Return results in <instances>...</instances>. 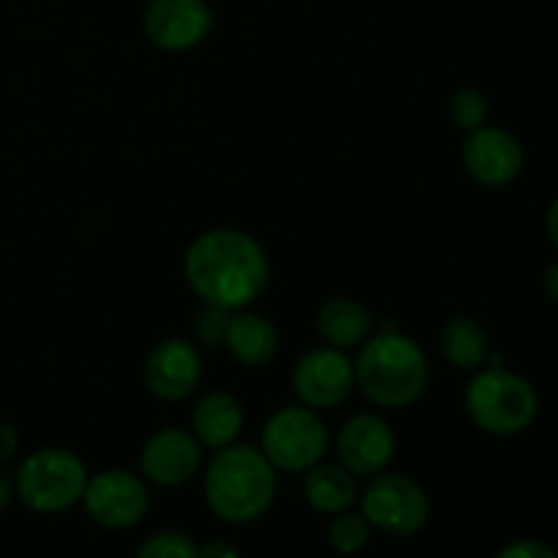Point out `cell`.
Segmentation results:
<instances>
[{
	"instance_id": "6da1fadb",
	"label": "cell",
	"mask_w": 558,
	"mask_h": 558,
	"mask_svg": "<svg viewBox=\"0 0 558 558\" xmlns=\"http://www.w3.org/2000/svg\"><path fill=\"white\" fill-rule=\"evenodd\" d=\"M183 276L202 303L229 311L248 308L270 283V262L256 238L243 229H210L189 245Z\"/></svg>"
},
{
	"instance_id": "7a4b0ae2",
	"label": "cell",
	"mask_w": 558,
	"mask_h": 558,
	"mask_svg": "<svg viewBox=\"0 0 558 558\" xmlns=\"http://www.w3.org/2000/svg\"><path fill=\"white\" fill-rule=\"evenodd\" d=\"M276 466L251 445H229L213 456L205 472V501L223 523H254L276 499Z\"/></svg>"
},
{
	"instance_id": "3957f363",
	"label": "cell",
	"mask_w": 558,
	"mask_h": 558,
	"mask_svg": "<svg viewBox=\"0 0 558 558\" xmlns=\"http://www.w3.org/2000/svg\"><path fill=\"white\" fill-rule=\"evenodd\" d=\"M428 360L414 338L396 327L365 341L354 363V381L368 401L385 409H403L417 401L428 387Z\"/></svg>"
},
{
	"instance_id": "277c9868",
	"label": "cell",
	"mask_w": 558,
	"mask_h": 558,
	"mask_svg": "<svg viewBox=\"0 0 558 558\" xmlns=\"http://www.w3.org/2000/svg\"><path fill=\"white\" fill-rule=\"evenodd\" d=\"M537 392L523 376L490 368L466 387V412L480 430L490 436H515L537 417Z\"/></svg>"
},
{
	"instance_id": "5b68a950",
	"label": "cell",
	"mask_w": 558,
	"mask_h": 558,
	"mask_svg": "<svg viewBox=\"0 0 558 558\" xmlns=\"http://www.w3.org/2000/svg\"><path fill=\"white\" fill-rule=\"evenodd\" d=\"M14 480L22 505L41 515H54L80 505L90 477L82 458L71 450L41 447L22 461Z\"/></svg>"
},
{
	"instance_id": "8992f818",
	"label": "cell",
	"mask_w": 558,
	"mask_h": 558,
	"mask_svg": "<svg viewBox=\"0 0 558 558\" xmlns=\"http://www.w3.org/2000/svg\"><path fill=\"white\" fill-rule=\"evenodd\" d=\"M327 425L316 409L287 407L267 420L262 430V452L276 472L303 474L325 458Z\"/></svg>"
},
{
	"instance_id": "52a82bcc",
	"label": "cell",
	"mask_w": 558,
	"mask_h": 558,
	"mask_svg": "<svg viewBox=\"0 0 558 558\" xmlns=\"http://www.w3.org/2000/svg\"><path fill=\"white\" fill-rule=\"evenodd\" d=\"M363 515L371 529L392 537H412L428 523L430 501L412 477L381 472L371 477V485L365 488Z\"/></svg>"
},
{
	"instance_id": "ba28073f",
	"label": "cell",
	"mask_w": 558,
	"mask_h": 558,
	"mask_svg": "<svg viewBox=\"0 0 558 558\" xmlns=\"http://www.w3.org/2000/svg\"><path fill=\"white\" fill-rule=\"evenodd\" d=\"M82 501H85L87 515L98 526L112 529V532L134 529L150 510V494H147L145 480L125 469H107L87 480Z\"/></svg>"
},
{
	"instance_id": "9c48e42d",
	"label": "cell",
	"mask_w": 558,
	"mask_h": 558,
	"mask_svg": "<svg viewBox=\"0 0 558 558\" xmlns=\"http://www.w3.org/2000/svg\"><path fill=\"white\" fill-rule=\"evenodd\" d=\"M354 363L336 347H316L294 363L292 390L308 409H336L352 396Z\"/></svg>"
},
{
	"instance_id": "30bf717a",
	"label": "cell",
	"mask_w": 558,
	"mask_h": 558,
	"mask_svg": "<svg viewBox=\"0 0 558 558\" xmlns=\"http://www.w3.org/2000/svg\"><path fill=\"white\" fill-rule=\"evenodd\" d=\"M216 25L207 0H150L142 14V31L163 52H189L210 36Z\"/></svg>"
},
{
	"instance_id": "8fae6325",
	"label": "cell",
	"mask_w": 558,
	"mask_h": 558,
	"mask_svg": "<svg viewBox=\"0 0 558 558\" xmlns=\"http://www.w3.org/2000/svg\"><path fill=\"white\" fill-rule=\"evenodd\" d=\"M338 461L354 477H376L396 458V430L379 414H354L338 434Z\"/></svg>"
},
{
	"instance_id": "7c38bea8",
	"label": "cell",
	"mask_w": 558,
	"mask_h": 558,
	"mask_svg": "<svg viewBox=\"0 0 558 558\" xmlns=\"http://www.w3.org/2000/svg\"><path fill=\"white\" fill-rule=\"evenodd\" d=\"M463 167L469 178L488 189H505L523 172V147L510 131L488 125L469 131L463 142Z\"/></svg>"
},
{
	"instance_id": "4fadbf2b",
	"label": "cell",
	"mask_w": 558,
	"mask_h": 558,
	"mask_svg": "<svg viewBox=\"0 0 558 558\" xmlns=\"http://www.w3.org/2000/svg\"><path fill=\"white\" fill-rule=\"evenodd\" d=\"M202 466V445L191 430L161 428L140 452L142 477L158 488H180Z\"/></svg>"
},
{
	"instance_id": "5bb4252c",
	"label": "cell",
	"mask_w": 558,
	"mask_h": 558,
	"mask_svg": "<svg viewBox=\"0 0 558 558\" xmlns=\"http://www.w3.org/2000/svg\"><path fill=\"white\" fill-rule=\"evenodd\" d=\"M202 357L189 338H163L145 360V385L161 401H183L199 387Z\"/></svg>"
},
{
	"instance_id": "9a60e30c",
	"label": "cell",
	"mask_w": 558,
	"mask_h": 558,
	"mask_svg": "<svg viewBox=\"0 0 558 558\" xmlns=\"http://www.w3.org/2000/svg\"><path fill=\"white\" fill-rule=\"evenodd\" d=\"M245 412L243 403L238 396L227 390H213L205 398H199V403L194 407L191 414V434L199 439L202 447H213V450H221L238 441L240 430H243Z\"/></svg>"
},
{
	"instance_id": "2e32d148",
	"label": "cell",
	"mask_w": 558,
	"mask_h": 558,
	"mask_svg": "<svg viewBox=\"0 0 558 558\" xmlns=\"http://www.w3.org/2000/svg\"><path fill=\"white\" fill-rule=\"evenodd\" d=\"M223 349H227V352L232 354L234 363H240L243 368H262V365H267L276 357L278 330L265 314L240 308L234 311L232 322H229Z\"/></svg>"
},
{
	"instance_id": "e0dca14e",
	"label": "cell",
	"mask_w": 558,
	"mask_h": 558,
	"mask_svg": "<svg viewBox=\"0 0 558 558\" xmlns=\"http://www.w3.org/2000/svg\"><path fill=\"white\" fill-rule=\"evenodd\" d=\"M316 330L327 347L354 349L374 336V314L352 298H332L316 314Z\"/></svg>"
},
{
	"instance_id": "ac0fdd59",
	"label": "cell",
	"mask_w": 558,
	"mask_h": 558,
	"mask_svg": "<svg viewBox=\"0 0 558 558\" xmlns=\"http://www.w3.org/2000/svg\"><path fill=\"white\" fill-rule=\"evenodd\" d=\"M305 499L316 512L325 515H338V512L352 510L357 501V483L354 474L347 472L341 463H316L305 472Z\"/></svg>"
},
{
	"instance_id": "d6986e66",
	"label": "cell",
	"mask_w": 558,
	"mask_h": 558,
	"mask_svg": "<svg viewBox=\"0 0 558 558\" xmlns=\"http://www.w3.org/2000/svg\"><path fill=\"white\" fill-rule=\"evenodd\" d=\"M488 332L472 316H456L441 327V352L456 368L474 371L488 360Z\"/></svg>"
},
{
	"instance_id": "ffe728a7",
	"label": "cell",
	"mask_w": 558,
	"mask_h": 558,
	"mask_svg": "<svg viewBox=\"0 0 558 558\" xmlns=\"http://www.w3.org/2000/svg\"><path fill=\"white\" fill-rule=\"evenodd\" d=\"M371 539V523L365 521V515L360 512H338L336 521L327 529V543L336 554L341 556H354L368 545Z\"/></svg>"
},
{
	"instance_id": "44dd1931",
	"label": "cell",
	"mask_w": 558,
	"mask_h": 558,
	"mask_svg": "<svg viewBox=\"0 0 558 558\" xmlns=\"http://www.w3.org/2000/svg\"><path fill=\"white\" fill-rule=\"evenodd\" d=\"M136 558H199V545L191 534L178 532V529H163L140 545Z\"/></svg>"
},
{
	"instance_id": "7402d4cb",
	"label": "cell",
	"mask_w": 558,
	"mask_h": 558,
	"mask_svg": "<svg viewBox=\"0 0 558 558\" xmlns=\"http://www.w3.org/2000/svg\"><path fill=\"white\" fill-rule=\"evenodd\" d=\"M488 98L477 87H461L458 93H452L450 98V118L458 129L463 131H477L488 123Z\"/></svg>"
},
{
	"instance_id": "603a6c76",
	"label": "cell",
	"mask_w": 558,
	"mask_h": 558,
	"mask_svg": "<svg viewBox=\"0 0 558 558\" xmlns=\"http://www.w3.org/2000/svg\"><path fill=\"white\" fill-rule=\"evenodd\" d=\"M234 311L223 308V305L205 303L194 316V336L196 341L205 343V347H223L227 341L229 322H232Z\"/></svg>"
},
{
	"instance_id": "cb8c5ba5",
	"label": "cell",
	"mask_w": 558,
	"mask_h": 558,
	"mask_svg": "<svg viewBox=\"0 0 558 558\" xmlns=\"http://www.w3.org/2000/svg\"><path fill=\"white\" fill-rule=\"evenodd\" d=\"M496 558H558L556 550H550L548 545L537 543V539H518L510 543L507 548H501Z\"/></svg>"
},
{
	"instance_id": "d4e9b609",
	"label": "cell",
	"mask_w": 558,
	"mask_h": 558,
	"mask_svg": "<svg viewBox=\"0 0 558 558\" xmlns=\"http://www.w3.org/2000/svg\"><path fill=\"white\" fill-rule=\"evenodd\" d=\"M20 452V434L9 420L0 417V463H9Z\"/></svg>"
},
{
	"instance_id": "484cf974",
	"label": "cell",
	"mask_w": 558,
	"mask_h": 558,
	"mask_svg": "<svg viewBox=\"0 0 558 558\" xmlns=\"http://www.w3.org/2000/svg\"><path fill=\"white\" fill-rule=\"evenodd\" d=\"M199 558H240V554L232 543L213 539V543L199 545Z\"/></svg>"
},
{
	"instance_id": "4316f807",
	"label": "cell",
	"mask_w": 558,
	"mask_h": 558,
	"mask_svg": "<svg viewBox=\"0 0 558 558\" xmlns=\"http://www.w3.org/2000/svg\"><path fill=\"white\" fill-rule=\"evenodd\" d=\"M14 496H16V480L11 477L9 469L0 463V512L14 501Z\"/></svg>"
},
{
	"instance_id": "83f0119b",
	"label": "cell",
	"mask_w": 558,
	"mask_h": 558,
	"mask_svg": "<svg viewBox=\"0 0 558 558\" xmlns=\"http://www.w3.org/2000/svg\"><path fill=\"white\" fill-rule=\"evenodd\" d=\"M545 294H548L550 300H556L558 303V262L556 265H550L548 270H545Z\"/></svg>"
},
{
	"instance_id": "f1b7e54d",
	"label": "cell",
	"mask_w": 558,
	"mask_h": 558,
	"mask_svg": "<svg viewBox=\"0 0 558 558\" xmlns=\"http://www.w3.org/2000/svg\"><path fill=\"white\" fill-rule=\"evenodd\" d=\"M548 234H550V243L558 248V199L550 205V210H548Z\"/></svg>"
}]
</instances>
